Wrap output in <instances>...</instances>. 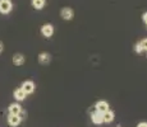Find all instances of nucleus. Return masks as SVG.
Masks as SVG:
<instances>
[{
    "mask_svg": "<svg viewBox=\"0 0 147 127\" xmlns=\"http://www.w3.org/2000/svg\"><path fill=\"white\" fill-rule=\"evenodd\" d=\"M142 21H143V23H145L146 27H147V12H145L142 14Z\"/></svg>",
    "mask_w": 147,
    "mask_h": 127,
    "instance_id": "17",
    "label": "nucleus"
},
{
    "mask_svg": "<svg viewBox=\"0 0 147 127\" xmlns=\"http://www.w3.org/2000/svg\"><path fill=\"white\" fill-rule=\"evenodd\" d=\"M21 122H22V120H21L19 116H17V114H9L8 116V125H9L10 127L19 126L21 125Z\"/></svg>",
    "mask_w": 147,
    "mask_h": 127,
    "instance_id": "6",
    "label": "nucleus"
},
{
    "mask_svg": "<svg viewBox=\"0 0 147 127\" xmlns=\"http://www.w3.org/2000/svg\"><path fill=\"white\" fill-rule=\"evenodd\" d=\"M50 61H51V55L49 52H41L38 55V63L41 65H47L50 64Z\"/></svg>",
    "mask_w": 147,
    "mask_h": 127,
    "instance_id": "9",
    "label": "nucleus"
},
{
    "mask_svg": "<svg viewBox=\"0 0 147 127\" xmlns=\"http://www.w3.org/2000/svg\"><path fill=\"white\" fill-rule=\"evenodd\" d=\"M138 43H140V46H141V49H142L143 52H147V38L141 39Z\"/></svg>",
    "mask_w": 147,
    "mask_h": 127,
    "instance_id": "14",
    "label": "nucleus"
},
{
    "mask_svg": "<svg viewBox=\"0 0 147 127\" xmlns=\"http://www.w3.org/2000/svg\"><path fill=\"white\" fill-rule=\"evenodd\" d=\"M3 50H4V43H3V42L0 41V53L3 52Z\"/></svg>",
    "mask_w": 147,
    "mask_h": 127,
    "instance_id": "19",
    "label": "nucleus"
},
{
    "mask_svg": "<svg viewBox=\"0 0 147 127\" xmlns=\"http://www.w3.org/2000/svg\"><path fill=\"white\" fill-rule=\"evenodd\" d=\"M18 116H19V117H21V120L23 121V120H26V117H27V113H26V112L23 111V109H22V112H21V113H19Z\"/></svg>",
    "mask_w": 147,
    "mask_h": 127,
    "instance_id": "16",
    "label": "nucleus"
},
{
    "mask_svg": "<svg viewBox=\"0 0 147 127\" xmlns=\"http://www.w3.org/2000/svg\"><path fill=\"white\" fill-rule=\"evenodd\" d=\"M8 111H9V114H17V116H18L22 112V106L16 102V103L10 104L9 108H8Z\"/></svg>",
    "mask_w": 147,
    "mask_h": 127,
    "instance_id": "10",
    "label": "nucleus"
},
{
    "mask_svg": "<svg viewBox=\"0 0 147 127\" xmlns=\"http://www.w3.org/2000/svg\"><path fill=\"white\" fill-rule=\"evenodd\" d=\"M12 61L16 66H22L24 64V61H26V57H24L23 53H14Z\"/></svg>",
    "mask_w": 147,
    "mask_h": 127,
    "instance_id": "8",
    "label": "nucleus"
},
{
    "mask_svg": "<svg viewBox=\"0 0 147 127\" xmlns=\"http://www.w3.org/2000/svg\"><path fill=\"white\" fill-rule=\"evenodd\" d=\"M137 127H147V122H145V121H143V122H140L137 125Z\"/></svg>",
    "mask_w": 147,
    "mask_h": 127,
    "instance_id": "18",
    "label": "nucleus"
},
{
    "mask_svg": "<svg viewBox=\"0 0 147 127\" xmlns=\"http://www.w3.org/2000/svg\"><path fill=\"white\" fill-rule=\"evenodd\" d=\"M31 4H32V7L35 8L36 10H41V9H44V7L46 5V0H32Z\"/></svg>",
    "mask_w": 147,
    "mask_h": 127,
    "instance_id": "13",
    "label": "nucleus"
},
{
    "mask_svg": "<svg viewBox=\"0 0 147 127\" xmlns=\"http://www.w3.org/2000/svg\"><path fill=\"white\" fill-rule=\"evenodd\" d=\"M13 95H14V98H16V100H18V102L24 100V99H26V97H27V94L23 92V90H22V88H18V89L14 90Z\"/></svg>",
    "mask_w": 147,
    "mask_h": 127,
    "instance_id": "12",
    "label": "nucleus"
},
{
    "mask_svg": "<svg viewBox=\"0 0 147 127\" xmlns=\"http://www.w3.org/2000/svg\"><path fill=\"white\" fill-rule=\"evenodd\" d=\"M134 52L136 53H142L143 52L142 49H141V46H140V43H136L134 45Z\"/></svg>",
    "mask_w": 147,
    "mask_h": 127,
    "instance_id": "15",
    "label": "nucleus"
},
{
    "mask_svg": "<svg viewBox=\"0 0 147 127\" xmlns=\"http://www.w3.org/2000/svg\"><path fill=\"white\" fill-rule=\"evenodd\" d=\"M91 121L95 123V125H102L104 123V117H102V113L97 111H94L91 113Z\"/></svg>",
    "mask_w": 147,
    "mask_h": 127,
    "instance_id": "7",
    "label": "nucleus"
},
{
    "mask_svg": "<svg viewBox=\"0 0 147 127\" xmlns=\"http://www.w3.org/2000/svg\"><path fill=\"white\" fill-rule=\"evenodd\" d=\"M60 17L64 21H72L74 18V10L70 7H64L63 9L60 10Z\"/></svg>",
    "mask_w": 147,
    "mask_h": 127,
    "instance_id": "3",
    "label": "nucleus"
},
{
    "mask_svg": "<svg viewBox=\"0 0 147 127\" xmlns=\"http://www.w3.org/2000/svg\"><path fill=\"white\" fill-rule=\"evenodd\" d=\"M109 109H110V106L106 100H98L97 103L95 104V111L100 112V113H102V114L109 111Z\"/></svg>",
    "mask_w": 147,
    "mask_h": 127,
    "instance_id": "5",
    "label": "nucleus"
},
{
    "mask_svg": "<svg viewBox=\"0 0 147 127\" xmlns=\"http://www.w3.org/2000/svg\"><path fill=\"white\" fill-rule=\"evenodd\" d=\"M21 88L22 90H23L26 94H32L33 92H35V83H33L32 80H26V81H23L22 83V85H21Z\"/></svg>",
    "mask_w": 147,
    "mask_h": 127,
    "instance_id": "4",
    "label": "nucleus"
},
{
    "mask_svg": "<svg viewBox=\"0 0 147 127\" xmlns=\"http://www.w3.org/2000/svg\"><path fill=\"white\" fill-rule=\"evenodd\" d=\"M54 32H55V29H54V25L51 23H45L41 27V35L45 38H51L54 36Z\"/></svg>",
    "mask_w": 147,
    "mask_h": 127,
    "instance_id": "1",
    "label": "nucleus"
},
{
    "mask_svg": "<svg viewBox=\"0 0 147 127\" xmlns=\"http://www.w3.org/2000/svg\"><path fill=\"white\" fill-rule=\"evenodd\" d=\"M102 117H104V123H111L115 120V113L111 109H109V111L102 114Z\"/></svg>",
    "mask_w": 147,
    "mask_h": 127,
    "instance_id": "11",
    "label": "nucleus"
},
{
    "mask_svg": "<svg viewBox=\"0 0 147 127\" xmlns=\"http://www.w3.org/2000/svg\"><path fill=\"white\" fill-rule=\"evenodd\" d=\"M13 9L12 0H0V13L1 14H9Z\"/></svg>",
    "mask_w": 147,
    "mask_h": 127,
    "instance_id": "2",
    "label": "nucleus"
}]
</instances>
